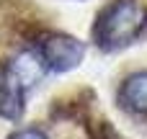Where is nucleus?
Here are the masks:
<instances>
[{"mask_svg":"<svg viewBox=\"0 0 147 139\" xmlns=\"http://www.w3.org/2000/svg\"><path fill=\"white\" fill-rule=\"evenodd\" d=\"M145 8L134 0H116L111 3L96 23V41L101 49H119L127 46L132 39H137V34L145 26Z\"/></svg>","mask_w":147,"mask_h":139,"instance_id":"nucleus-1","label":"nucleus"},{"mask_svg":"<svg viewBox=\"0 0 147 139\" xmlns=\"http://www.w3.org/2000/svg\"><path fill=\"white\" fill-rule=\"evenodd\" d=\"M41 52H44V62L49 70L54 72H65V70H72L80 64L83 54H85V46L72 39V36H65V34H52L44 39L41 44Z\"/></svg>","mask_w":147,"mask_h":139,"instance_id":"nucleus-2","label":"nucleus"},{"mask_svg":"<svg viewBox=\"0 0 147 139\" xmlns=\"http://www.w3.org/2000/svg\"><path fill=\"white\" fill-rule=\"evenodd\" d=\"M23 113V85L10 70L0 72V116L3 119H21Z\"/></svg>","mask_w":147,"mask_h":139,"instance_id":"nucleus-3","label":"nucleus"},{"mask_svg":"<svg viewBox=\"0 0 147 139\" xmlns=\"http://www.w3.org/2000/svg\"><path fill=\"white\" fill-rule=\"evenodd\" d=\"M8 70L18 77V83H21L23 88H26V85L39 83V80H41V75H44V64H41V59H39V54H36V52H23V54H18Z\"/></svg>","mask_w":147,"mask_h":139,"instance_id":"nucleus-4","label":"nucleus"},{"mask_svg":"<svg viewBox=\"0 0 147 139\" xmlns=\"http://www.w3.org/2000/svg\"><path fill=\"white\" fill-rule=\"evenodd\" d=\"M121 101H124L127 108L140 111V113H147V72H137V75H132L124 83Z\"/></svg>","mask_w":147,"mask_h":139,"instance_id":"nucleus-5","label":"nucleus"},{"mask_svg":"<svg viewBox=\"0 0 147 139\" xmlns=\"http://www.w3.org/2000/svg\"><path fill=\"white\" fill-rule=\"evenodd\" d=\"M93 139H124L111 124H106V121H101V124H96L93 126Z\"/></svg>","mask_w":147,"mask_h":139,"instance_id":"nucleus-6","label":"nucleus"},{"mask_svg":"<svg viewBox=\"0 0 147 139\" xmlns=\"http://www.w3.org/2000/svg\"><path fill=\"white\" fill-rule=\"evenodd\" d=\"M10 139H47L39 129H23V132H18V134H13Z\"/></svg>","mask_w":147,"mask_h":139,"instance_id":"nucleus-7","label":"nucleus"}]
</instances>
